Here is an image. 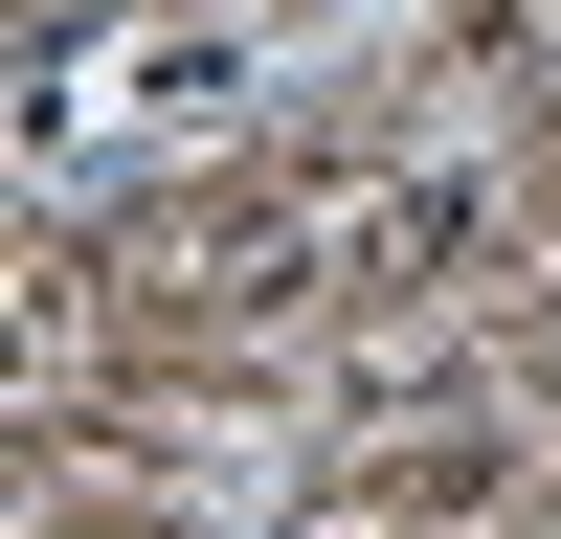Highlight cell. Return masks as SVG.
<instances>
[{
	"label": "cell",
	"mask_w": 561,
	"mask_h": 539,
	"mask_svg": "<svg viewBox=\"0 0 561 539\" xmlns=\"http://www.w3.org/2000/svg\"><path fill=\"white\" fill-rule=\"evenodd\" d=\"M494 248V180L472 158H427V180H382V203H359V270H404V293H427V270H472Z\"/></svg>",
	"instance_id": "obj_1"
},
{
	"label": "cell",
	"mask_w": 561,
	"mask_h": 539,
	"mask_svg": "<svg viewBox=\"0 0 561 539\" xmlns=\"http://www.w3.org/2000/svg\"><path fill=\"white\" fill-rule=\"evenodd\" d=\"M539 337H561V293H539Z\"/></svg>",
	"instance_id": "obj_2"
}]
</instances>
